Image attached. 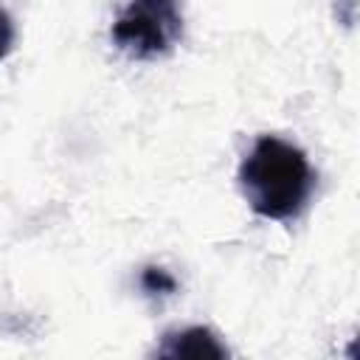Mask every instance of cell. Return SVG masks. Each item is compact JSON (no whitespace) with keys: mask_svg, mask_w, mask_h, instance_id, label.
<instances>
[{"mask_svg":"<svg viewBox=\"0 0 360 360\" xmlns=\"http://www.w3.org/2000/svg\"><path fill=\"white\" fill-rule=\"evenodd\" d=\"M239 188L264 219L298 217L315 188L307 155L278 135H259L239 163Z\"/></svg>","mask_w":360,"mask_h":360,"instance_id":"1","label":"cell"},{"mask_svg":"<svg viewBox=\"0 0 360 360\" xmlns=\"http://www.w3.org/2000/svg\"><path fill=\"white\" fill-rule=\"evenodd\" d=\"M115 48L129 59H158L183 37L177 0H129L110 31Z\"/></svg>","mask_w":360,"mask_h":360,"instance_id":"2","label":"cell"},{"mask_svg":"<svg viewBox=\"0 0 360 360\" xmlns=\"http://www.w3.org/2000/svg\"><path fill=\"white\" fill-rule=\"evenodd\" d=\"M158 357H191V360H202V357H228L225 343L208 329V326H186L177 332H166L163 343L158 346Z\"/></svg>","mask_w":360,"mask_h":360,"instance_id":"3","label":"cell"},{"mask_svg":"<svg viewBox=\"0 0 360 360\" xmlns=\"http://www.w3.org/2000/svg\"><path fill=\"white\" fill-rule=\"evenodd\" d=\"M141 287L146 290V292H160V295H169V292H174V287H177V281H174V276H169V270H163V267H143V273H141Z\"/></svg>","mask_w":360,"mask_h":360,"instance_id":"4","label":"cell"},{"mask_svg":"<svg viewBox=\"0 0 360 360\" xmlns=\"http://www.w3.org/2000/svg\"><path fill=\"white\" fill-rule=\"evenodd\" d=\"M11 48H14V22H11L8 11L0 6V62L11 53Z\"/></svg>","mask_w":360,"mask_h":360,"instance_id":"5","label":"cell"},{"mask_svg":"<svg viewBox=\"0 0 360 360\" xmlns=\"http://www.w3.org/2000/svg\"><path fill=\"white\" fill-rule=\"evenodd\" d=\"M338 3V20L343 25H352L354 22V11H357V0H335Z\"/></svg>","mask_w":360,"mask_h":360,"instance_id":"6","label":"cell"}]
</instances>
